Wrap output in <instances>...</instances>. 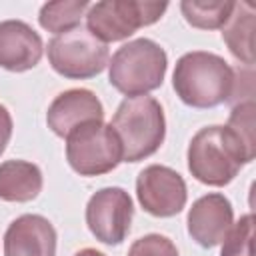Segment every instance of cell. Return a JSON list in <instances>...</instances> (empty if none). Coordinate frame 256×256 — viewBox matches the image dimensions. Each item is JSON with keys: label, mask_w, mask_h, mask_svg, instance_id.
<instances>
[{"label": "cell", "mask_w": 256, "mask_h": 256, "mask_svg": "<svg viewBox=\"0 0 256 256\" xmlns=\"http://www.w3.org/2000/svg\"><path fill=\"white\" fill-rule=\"evenodd\" d=\"M172 86L176 96L192 108H214L230 98L234 68L218 54L194 50L178 58Z\"/></svg>", "instance_id": "6da1fadb"}, {"label": "cell", "mask_w": 256, "mask_h": 256, "mask_svg": "<svg viewBox=\"0 0 256 256\" xmlns=\"http://www.w3.org/2000/svg\"><path fill=\"white\" fill-rule=\"evenodd\" d=\"M186 160L190 174L198 182L226 186L236 178L240 168L254 158L248 156L228 126H206L192 136Z\"/></svg>", "instance_id": "7a4b0ae2"}, {"label": "cell", "mask_w": 256, "mask_h": 256, "mask_svg": "<svg viewBox=\"0 0 256 256\" xmlns=\"http://www.w3.org/2000/svg\"><path fill=\"white\" fill-rule=\"evenodd\" d=\"M110 126L120 140L124 162H140L152 156L166 138L164 110L152 96L124 98Z\"/></svg>", "instance_id": "3957f363"}, {"label": "cell", "mask_w": 256, "mask_h": 256, "mask_svg": "<svg viewBox=\"0 0 256 256\" xmlns=\"http://www.w3.org/2000/svg\"><path fill=\"white\" fill-rule=\"evenodd\" d=\"M168 68V56L160 44L150 38H136L122 44L108 62L110 84L132 96H146L162 86Z\"/></svg>", "instance_id": "277c9868"}, {"label": "cell", "mask_w": 256, "mask_h": 256, "mask_svg": "<svg viewBox=\"0 0 256 256\" xmlns=\"http://www.w3.org/2000/svg\"><path fill=\"white\" fill-rule=\"evenodd\" d=\"M168 10L166 2L148 0H102L90 4L86 12V30L100 42H120L138 28L158 22Z\"/></svg>", "instance_id": "5b68a950"}, {"label": "cell", "mask_w": 256, "mask_h": 256, "mask_svg": "<svg viewBox=\"0 0 256 256\" xmlns=\"http://www.w3.org/2000/svg\"><path fill=\"white\" fill-rule=\"evenodd\" d=\"M66 160L80 176H100L122 162V146L110 124L92 120L66 136Z\"/></svg>", "instance_id": "8992f818"}, {"label": "cell", "mask_w": 256, "mask_h": 256, "mask_svg": "<svg viewBox=\"0 0 256 256\" xmlns=\"http://www.w3.org/2000/svg\"><path fill=\"white\" fill-rule=\"evenodd\" d=\"M108 44L78 26L48 42V60L54 72L72 80H86L108 66Z\"/></svg>", "instance_id": "52a82bcc"}, {"label": "cell", "mask_w": 256, "mask_h": 256, "mask_svg": "<svg viewBox=\"0 0 256 256\" xmlns=\"http://www.w3.org/2000/svg\"><path fill=\"white\" fill-rule=\"evenodd\" d=\"M134 204L124 188L108 186L90 196L86 204V224L96 240L108 246L120 244L132 226Z\"/></svg>", "instance_id": "ba28073f"}, {"label": "cell", "mask_w": 256, "mask_h": 256, "mask_svg": "<svg viewBox=\"0 0 256 256\" xmlns=\"http://www.w3.org/2000/svg\"><path fill=\"white\" fill-rule=\"evenodd\" d=\"M136 196L148 214L170 218L182 212L188 192L184 178L176 170L162 164H150L136 178Z\"/></svg>", "instance_id": "9c48e42d"}, {"label": "cell", "mask_w": 256, "mask_h": 256, "mask_svg": "<svg viewBox=\"0 0 256 256\" xmlns=\"http://www.w3.org/2000/svg\"><path fill=\"white\" fill-rule=\"evenodd\" d=\"M232 224H234L232 204L224 194L218 192L198 198L188 210V218H186L188 234L202 248H214L222 244Z\"/></svg>", "instance_id": "30bf717a"}, {"label": "cell", "mask_w": 256, "mask_h": 256, "mask_svg": "<svg viewBox=\"0 0 256 256\" xmlns=\"http://www.w3.org/2000/svg\"><path fill=\"white\" fill-rule=\"evenodd\" d=\"M102 118H104V106L100 98L86 88H70L60 92L52 100L46 112L48 128L60 138H66L72 130H76L86 122L102 120Z\"/></svg>", "instance_id": "8fae6325"}, {"label": "cell", "mask_w": 256, "mask_h": 256, "mask_svg": "<svg viewBox=\"0 0 256 256\" xmlns=\"http://www.w3.org/2000/svg\"><path fill=\"white\" fill-rule=\"evenodd\" d=\"M4 256H56V230L40 214H22L4 234Z\"/></svg>", "instance_id": "7c38bea8"}, {"label": "cell", "mask_w": 256, "mask_h": 256, "mask_svg": "<svg viewBox=\"0 0 256 256\" xmlns=\"http://www.w3.org/2000/svg\"><path fill=\"white\" fill-rule=\"evenodd\" d=\"M44 52L40 34L22 20L0 22V68L10 72L32 70Z\"/></svg>", "instance_id": "4fadbf2b"}, {"label": "cell", "mask_w": 256, "mask_h": 256, "mask_svg": "<svg viewBox=\"0 0 256 256\" xmlns=\"http://www.w3.org/2000/svg\"><path fill=\"white\" fill-rule=\"evenodd\" d=\"M42 190V172L26 160H6L0 164V200L30 202Z\"/></svg>", "instance_id": "5bb4252c"}, {"label": "cell", "mask_w": 256, "mask_h": 256, "mask_svg": "<svg viewBox=\"0 0 256 256\" xmlns=\"http://www.w3.org/2000/svg\"><path fill=\"white\" fill-rule=\"evenodd\" d=\"M222 38L234 58L246 66L254 64V8L246 2H234L232 16L222 26Z\"/></svg>", "instance_id": "9a60e30c"}, {"label": "cell", "mask_w": 256, "mask_h": 256, "mask_svg": "<svg viewBox=\"0 0 256 256\" xmlns=\"http://www.w3.org/2000/svg\"><path fill=\"white\" fill-rule=\"evenodd\" d=\"M90 4L86 0H56L42 4L38 12V22L44 30L52 34H64L80 26Z\"/></svg>", "instance_id": "2e32d148"}, {"label": "cell", "mask_w": 256, "mask_h": 256, "mask_svg": "<svg viewBox=\"0 0 256 256\" xmlns=\"http://www.w3.org/2000/svg\"><path fill=\"white\" fill-rule=\"evenodd\" d=\"M180 10L184 20L200 30H216L222 28L228 18L232 16L234 2H220V0H184L180 2Z\"/></svg>", "instance_id": "e0dca14e"}, {"label": "cell", "mask_w": 256, "mask_h": 256, "mask_svg": "<svg viewBox=\"0 0 256 256\" xmlns=\"http://www.w3.org/2000/svg\"><path fill=\"white\" fill-rule=\"evenodd\" d=\"M220 256H254V216H240L222 240Z\"/></svg>", "instance_id": "ac0fdd59"}, {"label": "cell", "mask_w": 256, "mask_h": 256, "mask_svg": "<svg viewBox=\"0 0 256 256\" xmlns=\"http://www.w3.org/2000/svg\"><path fill=\"white\" fill-rule=\"evenodd\" d=\"M254 100L240 102L232 106L230 118H228V128L234 132V136L240 140L244 150L248 152L250 158L256 154V142H254Z\"/></svg>", "instance_id": "d6986e66"}, {"label": "cell", "mask_w": 256, "mask_h": 256, "mask_svg": "<svg viewBox=\"0 0 256 256\" xmlns=\"http://www.w3.org/2000/svg\"><path fill=\"white\" fill-rule=\"evenodd\" d=\"M128 256H178V250L168 236L146 234L134 240L128 250Z\"/></svg>", "instance_id": "ffe728a7"}, {"label": "cell", "mask_w": 256, "mask_h": 256, "mask_svg": "<svg viewBox=\"0 0 256 256\" xmlns=\"http://www.w3.org/2000/svg\"><path fill=\"white\" fill-rule=\"evenodd\" d=\"M12 136V116L4 104H0V154L6 150V144Z\"/></svg>", "instance_id": "44dd1931"}, {"label": "cell", "mask_w": 256, "mask_h": 256, "mask_svg": "<svg viewBox=\"0 0 256 256\" xmlns=\"http://www.w3.org/2000/svg\"><path fill=\"white\" fill-rule=\"evenodd\" d=\"M74 256H106V254L100 252V250H96V248H82V250H78Z\"/></svg>", "instance_id": "7402d4cb"}]
</instances>
